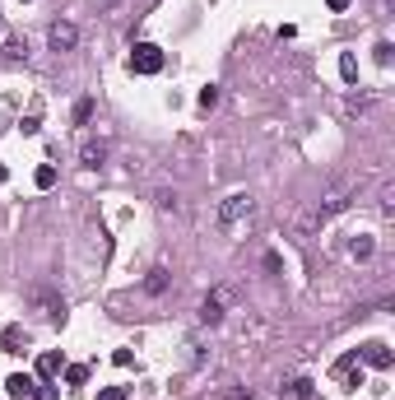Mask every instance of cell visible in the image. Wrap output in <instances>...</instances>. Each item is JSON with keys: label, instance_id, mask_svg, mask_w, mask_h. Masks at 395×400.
Listing matches in <instances>:
<instances>
[{"label": "cell", "instance_id": "9a60e30c", "mask_svg": "<svg viewBox=\"0 0 395 400\" xmlns=\"http://www.w3.org/2000/svg\"><path fill=\"white\" fill-rule=\"evenodd\" d=\"M353 261H367V256H372V251H377V242H372V238H353Z\"/></svg>", "mask_w": 395, "mask_h": 400}, {"label": "cell", "instance_id": "603a6c76", "mask_svg": "<svg viewBox=\"0 0 395 400\" xmlns=\"http://www.w3.org/2000/svg\"><path fill=\"white\" fill-rule=\"evenodd\" d=\"M158 210H182V200H177V191H163V196H158Z\"/></svg>", "mask_w": 395, "mask_h": 400}, {"label": "cell", "instance_id": "d4e9b609", "mask_svg": "<svg viewBox=\"0 0 395 400\" xmlns=\"http://www.w3.org/2000/svg\"><path fill=\"white\" fill-rule=\"evenodd\" d=\"M98 400H126V386H107V391H98Z\"/></svg>", "mask_w": 395, "mask_h": 400}, {"label": "cell", "instance_id": "ffe728a7", "mask_svg": "<svg viewBox=\"0 0 395 400\" xmlns=\"http://www.w3.org/2000/svg\"><path fill=\"white\" fill-rule=\"evenodd\" d=\"M219 400H256V396H251V386H228Z\"/></svg>", "mask_w": 395, "mask_h": 400}, {"label": "cell", "instance_id": "3957f363", "mask_svg": "<svg viewBox=\"0 0 395 400\" xmlns=\"http://www.w3.org/2000/svg\"><path fill=\"white\" fill-rule=\"evenodd\" d=\"M131 70H135V75H158V70H163V47L135 42L131 47Z\"/></svg>", "mask_w": 395, "mask_h": 400}, {"label": "cell", "instance_id": "7402d4cb", "mask_svg": "<svg viewBox=\"0 0 395 400\" xmlns=\"http://www.w3.org/2000/svg\"><path fill=\"white\" fill-rule=\"evenodd\" d=\"M89 117H93V103H89V98H79V103H75V122L84 126V122H89Z\"/></svg>", "mask_w": 395, "mask_h": 400}, {"label": "cell", "instance_id": "2e32d148", "mask_svg": "<svg viewBox=\"0 0 395 400\" xmlns=\"http://www.w3.org/2000/svg\"><path fill=\"white\" fill-rule=\"evenodd\" d=\"M5 56H10V61H28V42L10 38V42H5Z\"/></svg>", "mask_w": 395, "mask_h": 400}, {"label": "cell", "instance_id": "ba28073f", "mask_svg": "<svg viewBox=\"0 0 395 400\" xmlns=\"http://www.w3.org/2000/svg\"><path fill=\"white\" fill-rule=\"evenodd\" d=\"M24 349H28L24 326H5V331H0V354H24Z\"/></svg>", "mask_w": 395, "mask_h": 400}, {"label": "cell", "instance_id": "8fae6325", "mask_svg": "<svg viewBox=\"0 0 395 400\" xmlns=\"http://www.w3.org/2000/svg\"><path fill=\"white\" fill-rule=\"evenodd\" d=\"M307 396H312V382H307V377H293V382L279 386V400H307Z\"/></svg>", "mask_w": 395, "mask_h": 400}, {"label": "cell", "instance_id": "52a82bcc", "mask_svg": "<svg viewBox=\"0 0 395 400\" xmlns=\"http://www.w3.org/2000/svg\"><path fill=\"white\" fill-rule=\"evenodd\" d=\"M358 358L372 363V368H391V344H386V340H367L363 349H358Z\"/></svg>", "mask_w": 395, "mask_h": 400}, {"label": "cell", "instance_id": "ac0fdd59", "mask_svg": "<svg viewBox=\"0 0 395 400\" xmlns=\"http://www.w3.org/2000/svg\"><path fill=\"white\" fill-rule=\"evenodd\" d=\"M65 382H70V386H84V382H89V368H84V363H70V368H65Z\"/></svg>", "mask_w": 395, "mask_h": 400}, {"label": "cell", "instance_id": "83f0119b", "mask_svg": "<svg viewBox=\"0 0 395 400\" xmlns=\"http://www.w3.org/2000/svg\"><path fill=\"white\" fill-rule=\"evenodd\" d=\"M0 33H5V19H0Z\"/></svg>", "mask_w": 395, "mask_h": 400}, {"label": "cell", "instance_id": "4fadbf2b", "mask_svg": "<svg viewBox=\"0 0 395 400\" xmlns=\"http://www.w3.org/2000/svg\"><path fill=\"white\" fill-rule=\"evenodd\" d=\"M167 279H172V275H167L163 265H153L149 275H144V293H163V289H167Z\"/></svg>", "mask_w": 395, "mask_h": 400}, {"label": "cell", "instance_id": "6da1fadb", "mask_svg": "<svg viewBox=\"0 0 395 400\" xmlns=\"http://www.w3.org/2000/svg\"><path fill=\"white\" fill-rule=\"evenodd\" d=\"M353 191H358V182H353V177H344V182H335L330 191H326V196L317 200V210H312V215L303 219V228H317V224H326L330 215H339V210L349 205V196H353Z\"/></svg>", "mask_w": 395, "mask_h": 400}, {"label": "cell", "instance_id": "4316f807", "mask_svg": "<svg viewBox=\"0 0 395 400\" xmlns=\"http://www.w3.org/2000/svg\"><path fill=\"white\" fill-rule=\"evenodd\" d=\"M0 182H10V168H5V163H0Z\"/></svg>", "mask_w": 395, "mask_h": 400}, {"label": "cell", "instance_id": "8992f818", "mask_svg": "<svg viewBox=\"0 0 395 400\" xmlns=\"http://www.w3.org/2000/svg\"><path fill=\"white\" fill-rule=\"evenodd\" d=\"M33 386H37V377H28V372H10V377H5V396L10 400H33Z\"/></svg>", "mask_w": 395, "mask_h": 400}, {"label": "cell", "instance_id": "484cf974", "mask_svg": "<svg viewBox=\"0 0 395 400\" xmlns=\"http://www.w3.org/2000/svg\"><path fill=\"white\" fill-rule=\"evenodd\" d=\"M326 5H330V10H349V0H326Z\"/></svg>", "mask_w": 395, "mask_h": 400}, {"label": "cell", "instance_id": "44dd1931", "mask_svg": "<svg viewBox=\"0 0 395 400\" xmlns=\"http://www.w3.org/2000/svg\"><path fill=\"white\" fill-rule=\"evenodd\" d=\"M37 131H42V112H28L24 117V135H37Z\"/></svg>", "mask_w": 395, "mask_h": 400}, {"label": "cell", "instance_id": "5b68a950", "mask_svg": "<svg viewBox=\"0 0 395 400\" xmlns=\"http://www.w3.org/2000/svg\"><path fill=\"white\" fill-rule=\"evenodd\" d=\"M28 298H33V308H37V317H42V322H56V317L65 312V308H61V298H56L51 289H33Z\"/></svg>", "mask_w": 395, "mask_h": 400}, {"label": "cell", "instance_id": "e0dca14e", "mask_svg": "<svg viewBox=\"0 0 395 400\" xmlns=\"http://www.w3.org/2000/svg\"><path fill=\"white\" fill-rule=\"evenodd\" d=\"M196 103H200V108H205V112H210L214 103H219V84H205V89L196 93Z\"/></svg>", "mask_w": 395, "mask_h": 400}, {"label": "cell", "instance_id": "d6986e66", "mask_svg": "<svg viewBox=\"0 0 395 400\" xmlns=\"http://www.w3.org/2000/svg\"><path fill=\"white\" fill-rule=\"evenodd\" d=\"M339 75L349 79V84L358 79V61H353V51H344V56H339Z\"/></svg>", "mask_w": 395, "mask_h": 400}, {"label": "cell", "instance_id": "277c9868", "mask_svg": "<svg viewBox=\"0 0 395 400\" xmlns=\"http://www.w3.org/2000/svg\"><path fill=\"white\" fill-rule=\"evenodd\" d=\"M47 42H51V51H75L79 47V28L70 24V19H56V24L47 28Z\"/></svg>", "mask_w": 395, "mask_h": 400}, {"label": "cell", "instance_id": "9c48e42d", "mask_svg": "<svg viewBox=\"0 0 395 400\" xmlns=\"http://www.w3.org/2000/svg\"><path fill=\"white\" fill-rule=\"evenodd\" d=\"M200 322H205V326H219V322H224V293H210V298L200 303Z\"/></svg>", "mask_w": 395, "mask_h": 400}, {"label": "cell", "instance_id": "5bb4252c", "mask_svg": "<svg viewBox=\"0 0 395 400\" xmlns=\"http://www.w3.org/2000/svg\"><path fill=\"white\" fill-rule=\"evenodd\" d=\"M33 182H37V191H51V186H56V168H51V163H42V168L33 172Z\"/></svg>", "mask_w": 395, "mask_h": 400}, {"label": "cell", "instance_id": "cb8c5ba5", "mask_svg": "<svg viewBox=\"0 0 395 400\" xmlns=\"http://www.w3.org/2000/svg\"><path fill=\"white\" fill-rule=\"evenodd\" d=\"M33 400H56V386H47V382H37V386H33Z\"/></svg>", "mask_w": 395, "mask_h": 400}, {"label": "cell", "instance_id": "30bf717a", "mask_svg": "<svg viewBox=\"0 0 395 400\" xmlns=\"http://www.w3.org/2000/svg\"><path fill=\"white\" fill-rule=\"evenodd\" d=\"M103 158H107V144H103V140H89V144L79 149V163H84V168H103Z\"/></svg>", "mask_w": 395, "mask_h": 400}, {"label": "cell", "instance_id": "7c38bea8", "mask_svg": "<svg viewBox=\"0 0 395 400\" xmlns=\"http://www.w3.org/2000/svg\"><path fill=\"white\" fill-rule=\"evenodd\" d=\"M61 368H65V358H61V354H51V349L37 358V377H42V382H51V377H56Z\"/></svg>", "mask_w": 395, "mask_h": 400}, {"label": "cell", "instance_id": "7a4b0ae2", "mask_svg": "<svg viewBox=\"0 0 395 400\" xmlns=\"http://www.w3.org/2000/svg\"><path fill=\"white\" fill-rule=\"evenodd\" d=\"M251 210H256V200L246 196V191L224 196V205H219V228H237L242 219H251Z\"/></svg>", "mask_w": 395, "mask_h": 400}]
</instances>
